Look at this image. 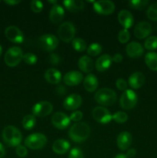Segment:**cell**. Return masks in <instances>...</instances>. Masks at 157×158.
Segmentation results:
<instances>
[{
  "label": "cell",
  "mask_w": 157,
  "mask_h": 158,
  "mask_svg": "<svg viewBox=\"0 0 157 158\" xmlns=\"http://www.w3.org/2000/svg\"><path fill=\"white\" fill-rule=\"evenodd\" d=\"M91 130L89 125L83 122H78L71 127L69 131V136L75 143H82L89 138Z\"/></svg>",
  "instance_id": "1"
},
{
  "label": "cell",
  "mask_w": 157,
  "mask_h": 158,
  "mask_svg": "<svg viewBox=\"0 0 157 158\" xmlns=\"http://www.w3.org/2000/svg\"><path fill=\"white\" fill-rule=\"evenodd\" d=\"M2 140L8 146L18 147L22 140V133L18 128L14 126H7L3 129L2 133Z\"/></svg>",
  "instance_id": "2"
},
{
  "label": "cell",
  "mask_w": 157,
  "mask_h": 158,
  "mask_svg": "<svg viewBox=\"0 0 157 158\" xmlns=\"http://www.w3.org/2000/svg\"><path fill=\"white\" fill-rule=\"evenodd\" d=\"M95 100L103 106H112L115 103L117 99L115 91L109 88H102L95 94Z\"/></svg>",
  "instance_id": "3"
},
{
  "label": "cell",
  "mask_w": 157,
  "mask_h": 158,
  "mask_svg": "<svg viewBox=\"0 0 157 158\" xmlns=\"http://www.w3.org/2000/svg\"><path fill=\"white\" fill-rule=\"evenodd\" d=\"M24 143L31 150H40L47 143V137L41 133H34L25 139Z\"/></svg>",
  "instance_id": "4"
},
{
  "label": "cell",
  "mask_w": 157,
  "mask_h": 158,
  "mask_svg": "<svg viewBox=\"0 0 157 158\" xmlns=\"http://www.w3.org/2000/svg\"><path fill=\"white\" fill-rule=\"evenodd\" d=\"M23 59V52L20 47L12 46L6 51L4 60L6 64L9 67H15L20 63Z\"/></svg>",
  "instance_id": "5"
},
{
  "label": "cell",
  "mask_w": 157,
  "mask_h": 158,
  "mask_svg": "<svg viewBox=\"0 0 157 158\" xmlns=\"http://www.w3.org/2000/svg\"><path fill=\"white\" fill-rule=\"evenodd\" d=\"M58 36L65 43H70L74 40L75 35V28L70 22H65L58 26Z\"/></svg>",
  "instance_id": "6"
},
{
  "label": "cell",
  "mask_w": 157,
  "mask_h": 158,
  "mask_svg": "<svg viewBox=\"0 0 157 158\" xmlns=\"http://www.w3.org/2000/svg\"><path fill=\"white\" fill-rule=\"evenodd\" d=\"M38 46L43 50L52 52L58 46V39L52 34H45L41 35L38 40Z\"/></svg>",
  "instance_id": "7"
},
{
  "label": "cell",
  "mask_w": 157,
  "mask_h": 158,
  "mask_svg": "<svg viewBox=\"0 0 157 158\" xmlns=\"http://www.w3.org/2000/svg\"><path fill=\"white\" fill-rule=\"evenodd\" d=\"M138 96L132 89H127L123 93L120 97V106L124 110H131L136 105Z\"/></svg>",
  "instance_id": "8"
},
{
  "label": "cell",
  "mask_w": 157,
  "mask_h": 158,
  "mask_svg": "<svg viewBox=\"0 0 157 158\" xmlns=\"http://www.w3.org/2000/svg\"><path fill=\"white\" fill-rule=\"evenodd\" d=\"M93 9L98 14L108 15L113 13L115 6L113 2L109 0H100V1L94 2Z\"/></svg>",
  "instance_id": "9"
},
{
  "label": "cell",
  "mask_w": 157,
  "mask_h": 158,
  "mask_svg": "<svg viewBox=\"0 0 157 158\" xmlns=\"http://www.w3.org/2000/svg\"><path fill=\"white\" fill-rule=\"evenodd\" d=\"M92 117L95 121L102 124H107L112 120V115L104 106H99L94 108L92 112Z\"/></svg>",
  "instance_id": "10"
},
{
  "label": "cell",
  "mask_w": 157,
  "mask_h": 158,
  "mask_svg": "<svg viewBox=\"0 0 157 158\" xmlns=\"http://www.w3.org/2000/svg\"><path fill=\"white\" fill-rule=\"evenodd\" d=\"M53 110L52 103L48 101H40L35 103L32 110V115L35 117H45L49 115Z\"/></svg>",
  "instance_id": "11"
},
{
  "label": "cell",
  "mask_w": 157,
  "mask_h": 158,
  "mask_svg": "<svg viewBox=\"0 0 157 158\" xmlns=\"http://www.w3.org/2000/svg\"><path fill=\"white\" fill-rule=\"evenodd\" d=\"M5 35L12 43L21 44L24 41V35L22 32L15 26H8L5 30Z\"/></svg>",
  "instance_id": "12"
},
{
  "label": "cell",
  "mask_w": 157,
  "mask_h": 158,
  "mask_svg": "<svg viewBox=\"0 0 157 158\" xmlns=\"http://www.w3.org/2000/svg\"><path fill=\"white\" fill-rule=\"evenodd\" d=\"M52 123L55 127L59 130H65L69 126L71 120L66 114L62 112H56L52 115Z\"/></svg>",
  "instance_id": "13"
},
{
  "label": "cell",
  "mask_w": 157,
  "mask_h": 158,
  "mask_svg": "<svg viewBox=\"0 0 157 158\" xmlns=\"http://www.w3.org/2000/svg\"><path fill=\"white\" fill-rule=\"evenodd\" d=\"M83 103V99L78 94H70L63 102V107L67 110H76Z\"/></svg>",
  "instance_id": "14"
},
{
  "label": "cell",
  "mask_w": 157,
  "mask_h": 158,
  "mask_svg": "<svg viewBox=\"0 0 157 158\" xmlns=\"http://www.w3.org/2000/svg\"><path fill=\"white\" fill-rule=\"evenodd\" d=\"M152 32V26L148 22H140L134 29V35L137 39L143 40L149 36Z\"/></svg>",
  "instance_id": "15"
},
{
  "label": "cell",
  "mask_w": 157,
  "mask_h": 158,
  "mask_svg": "<svg viewBox=\"0 0 157 158\" xmlns=\"http://www.w3.org/2000/svg\"><path fill=\"white\" fill-rule=\"evenodd\" d=\"M83 80V75L78 71H69L63 77V82L67 86H72L79 84Z\"/></svg>",
  "instance_id": "16"
},
{
  "label": "cell",
  "mask_w": 157,
  "mask_h": 158,
  "mask_svg": "<svg viewBox=\"0 0 157 158\" xmlns=\"http://www.w3.org/2000/svg\"><path fill=\"white\" fill-rule=\"evenodd\" d=\"M118 20L120 25L126 29L132 27L134 23L133 15L129 11L126 9H123L119 12Z\"/></svg>",
  "instance_id": "17"
},
{
  "label": "cell",
  "mask_w": 157,
  "mask_h": 158,
  "mask_svg": "<svg viewBox=\"0 0 157 158\" xmlns=\"http://www.w3.org/2000/svg\"><path fill=\"white\" fill-rule=\"evenodd\" d=\"M126 52L131 58H139L143 54L144 49L138 42H131L126 46Z\"/></svg>",
  "instance_id": "18"
},
{
  "label": "cell",
  "mask_w": 157,
  "mask_h": 158,
  "mask_svg": "<svg viewBox=\"0 0 157 158\" xmlns=\"http://www.w3.org/2000/svg\"><path fill=\"white\" fill-rule=\"evenodd\" d=\"M65 10L60 5H53L49 12V19L54 24H58L64 18Z\"/></svg>",
  "instance_id": "19"
},
{
  "label": "cell",
  "mask_w": 157,
  "mask_h": 158,
  "mask_svg": "<svg viewBox=\"0 0 157 158\" xmlns=\"http://www.w3.org/2000/svg\"><path fill=\"white\" fill-rule=\"evenodd\" d=\"M117 146L121 151H126L130 147L132 142V137L130 133L123 131L117 137Z\"/></svg>",
  "instance_id": "20"
},
{
  "label": "cell",
  "mask_w": 157,
  "mask_h": 158,
  "mask_svg": "<svg viewBox=\"0 0 157 158\" xmlns=\"http://www.w3.org/2000/svg\"><path fill=\"white\" fill-rule=\"evenodd\" d=\"M112 63V59L111 56L109 54H103L97 59L95 64V69L99 72H104L110 67Z\"/></svg>",
  "instance_id": "21"
},
{
  "label": "cell",
  "mask_w": 157,
  "mask_h": 158,
  "mask_svg": "<svg viewBox=\"0 0 157 158\" xmlns=\"http://www.w3.org/2000/svg\"><path fill=\"white\" fill-rule=\"evenodd\" d=\"M145 76L141 72H135L129 77V84L132 89H137L141 88L145 83Z\"/></svg>",
  "instance_id": "22"
},
{
  "label": "cell",
  "mask_w": 157,
  "mask_h": 158,
  "mask_svg": "<svg viewBox=\"0 0 157 158\" xmlns=\"http://www.w3.org/2000/svg\"><path fill=\"white\" fill-rule=\"evenodd\" d=\"M52 151L57 154H64L70 148V143L65 139H58L52 143Z\"/></svg>",
  "instance_id": "23"
},
{
  "label": "cell",
  "mask_w": 157,
  "mask_h": 158,
  "mask_svg": "<svg viewBox=\"0 0 157 158\" xmlns=\"http://www.w3.org/2000/svg\"><path fill=\"white\" fill-rule=\"evenodd\" d=\"M45 79L51 84H58L62 80V73L58 69L50 68L45 73Z\"/></svg>",
  "instance_id": "24"
},
{
  "label": "cell",
  "mask_w": 157,
  "mask_h": 158,
  "mask_svg": "<svg viewBox=\"0 0 157 158\" xmlns=\"http://www.w3.org/2000/svg\"><path fill=\"white\" fill-rule=\"evenodd\" d=\"M83 86L85 89L88 92H94L96 90L99 86L98 79L93 74H88L83 80Z\"/></svg>",
  "instance_id": "25"
},
{
  "label": "cell",
  "mask_w": 157,
  "mask_h": 158,
  "mask_svg": "<svg viewBox=\"0 0 157 158\" xmlns=\"http://www.w3.org/2000/svg\"><path fill=\"white\" fill-rule=\"evenodd\" d=\"M78 66L80 70H82L83 72L89 73L92 72L94 68L93 61L88 56H83L78 60Z\"/></svg>",
  "instance_id": "26"
},
{
  "label": "cell",
  "mask_w": 157,
  "mask_h": 158,
  "mask_svg": "<svg viewBox=\"0 0 157 158\" xmlns=\"http://www.w3.org/2000/svg\"><path fill=\"white\" fill-rule=\"evenodd\" d=\"M63 5L68 11L74 13L83 10L85 7L84 2L82 0H65Z\"/></svg>",
  "instance_id": "27"
},
{
  "label": "cell",
  "mask_w": 157,
  "mask_h": 158,
  "mask_svg": "<svg viewBox=\"0 0 157 158\" xmlns=\"http://www.w3.org/2000/svg\"><path fill=\"white\" fill-rule=\"evenodd\" d=\"M145 63L146 66L153 71H157V53L149 52L145 56Z\"/></svg>",
  "instance_id": "28"
},
{
  "label": "cell",
  "mask_w": 157,
  "mask_h": 158,
  "mask_svg": "<svg viewBox=\"0 0 157 158\" xmlns=\"http://www.w3.org/2000/svg\"><path fill=\"white\" fill-rule=\"evenodd\" d=\"M22 127L26 131H30L36 124V119L34 115H26L22 119Z\"/></svg>",
  "instance_id": "29"
},
{
  "label": "cell",
  "mask_w": 157,
  "mask_h": 158,
  "mask_svg": "<svg viewBox=\"0 0 157 158\" xmlns=\"http://www.w3.org/2000/svg\"><path fill=\"white\" fill-rule=\"evenodd\" d=\"M72 46L76 52H84L86 49V43L81 38H74L72 41Z\"/></svg>",
  "instance_id": "30"
},
{
  "label": "cell",
  "mask_w": 157,
  "mask_h": 158,
  "mask_svg": "<svg viewBox=\"0 0 157 158\" xmlns=\"http://www.w3.org/2000/svg\"><path fill=\"white\" fill-rule=\"evenodd\" d=\"M103 46L98 43H93L88 47L87 52L91 56H96L102 52Z\"/></svg>",
  "instance_id": "31"
},
{
  "label": "cell",
  "mask_w": 157,
  "mask_h": 158,
  "mask_svg": "<svg viewBox=\"0 0 157 158\" xmlns=\"http://www.w3.org/2000/svg\"><path fill=\"white\" fill-rule=\"evenodd\" d=\"M129 7L134 9H143L149 4L148 0H131L128 2Z\"/></svg>",
  "instance_id": "32"
},
{
  "label": "cell",
  "mask_w": 157,
  "mask_h": 158,
  "mask_svg": "<svg viewBox=\"0 0 157 158\" xmlns=\"http://www.w3.org/2000/svg\"><path fill=\"white\" fill-rule=\"evenodd\" d=\"M144 46L148 50H155L157 49V36H149L146 40Z\"/></svg>",
  "instance_id": "33"
},
{
  "label": "cell",
  "mask_w": 157,
  "mask_h": 158,
  "mask_svg": "<svg viewBox=\"0 0 157 158\" xmlns=\"http://www.w3.org/2000/svg\"><path fill=\"white\" fill-rule=\"evenodd\" d=\"M112 120L118 123H123L128 120V114L124 111H118L112 115Z\"/></svg>",
  "instance_id": "34"
},
{
  "label": "cell",
  "mask_w": 157,
  "mask_h": 158,
  "mask_svg": "<svg viewBox=\"0 0 157 158\" xmlns=\"http://www.w3.org/2000/svg\"><path fill=\"white\" fill-rule=\"evenodd\" d=\"M146 15L149 19L152 21H157V2L153 3L149 6Z\"/></svg>",
  "instance_id": "35"
},
{
  "label": "cell",
  "mask_w": 157,
  "mask_h": 158,
  "mask_svg": "<svg viewBox=\"0 0 157 158\" xmlns=\"http://www.w3.org/2000/svg\"><path fill=\"white\" fill-rule=\"evenodd\" d=\"M23 60L26 64L29 65H34L37 63L38 61V58H37L36 55L32 52H28L23 55Z\"/></svg>",
  "instance_id": "36"
},
{
  "label": "cell",
  "mask_w": 157,
  "mask_h": 158,
  "mask_svg": "<svg viewBox=\"0 0 157 158\" xmlns=\"http://www.w3.org/2000/svg\"><path fill=\"white\" fill-rule=\"evenodd\" d=\"M130 39V33L128 29H123L119 31L118 34V40L121 43H126Z\"/></svg>",
  "instance_id": "37"
},
{
  "label": "cell",
  "mask_w": 157,
  "mask_h": 158,
  "mask_svg": "<svg viewBox=\"0 0 157 158\" xmlns=\"http://www.w3.org/2000/svg\"><path fill=\"white\" fill-rule=\"evenodd\" d=\"M30 7L32 12L35 13H39L43 9V3L38 0H32L30 3Z\"/></svg>",
  "instance_id": "38"
},
{
  "label": "cell",
  "mask_w": 157,
  "mask_h": 158,
  "mask_svg": "<svg viewBox=\"0 0 157 158\" xmlns=\"http://www.w3.org/2000/svg\"><path fill=\"white\" fill-rule=\"evenodd\" d=\"M69 158H84V154L80 148H74L69 152Z\"/></svg>",
  "instance_id": "39"
},
{
  "label": "cell",
  "mask_w": 157,
  "mask_h": 158,
  "mask_svg": "<svg viewBox=\"0 0 157 158\" xmlns=\"http://www.w3.org/2000/svg\"><path fill=\"white\" fill-rule=\"evenodd\" d=\"M15 152H16V154L19 157H26L28 154V150L26 147L20 144L18 147H16Z\"/></svg>",
  "instance_id": "40"
},
{
  "label": "cell",
  "mask_w": 157,
  "mask_h": 158,
  "mask_svg": "<svg viewBox=\"0 0 157 158\" xmlns=\"http://www.w3.org/2000/svg\"><path fill=\"white\" fill-rule=\"evenodd\" d=\"M115 86H116V87L118 88V89H119V90L125 91L127 89L128 83L124 79L119 78L118 80L115 81Z\"/></svg>",
  "instance_id": "41"
},
{
  "label": "cell",
  "mask_w": 157,
  "mask_h": 158,
  "mask_svg": "<svg viewBox=\"0 0 157 158\" xmlns=\"http://www.w3.org/2000/svg\"><path fill=\"white\" fill-rule=\"evenodd\" d=\"M83 114L82 111L75 110L74 112H72V114H71L69 118H70L71 120H72V121L74 122H79L80 120L83 119Z\"/></svg>",
  "instance_id": "42"
},
{
  "label": "cell",
  "mask_w": 157,
  "mask_h": 158,
  "mask_svg": "<svg viewBox=\"0 0 157 158\" xmlns=\"http://www.w3.org/2000/svg\"><path fill=\"white\" fill-rule=\"evenodd\" d=\"M49 62H50L51 64L52 65H58L61 63V58H60L59 56L56 53H52L49 56Z\"/></svg>",
  "instance_id": "43"
},
{
  "label": "cell",
  "mask_w": 157,
  "mask_h": 158,
  "mask_svg": "<svg viewBox=\"0 0 157 158\" xmlns=\"http://www.w3.org/2000/svg\"><path fill=\"white\" fill-rule=\"evenodd\" d=\"M112 62H115V63H121L122 60H123V56L122 54L120 53H115V55L113 56V57H112Z\"/></svg>",
  "instance_id": "44"
},
{
  "label": "cell",
  "mask_w": 157,
  "mask_h": 158,
  "mask_svg": "<svg viewBox=\"0 0 157 158\" xmlns=\"http://www.w3.org/2000/svg\"><path fill=\"white\" fill-rule=\"evenodd\" d=\"M135 154H136V151H135V149H134V148H130V149L128 150L127 154H126V155L129 158H131L135 157Z\"/></svg>",
  "instance_id": "45"
},
{
  "label": "cell",
  "mask_w": 157,
  "mask_h": 158,
  "mask_svg": "<svg viewBox=\"0 0 157 158\" xmlns=\"http://www.w3.org/2000/svg\"><path fill=\"white\" fill-rule=\"evenodd\" d=\"M4 2L9 5V6H15V5L21 3L22 1H20V0H6V1H4Z\"/></svg>",
  "instance_id": "46"
},
{
  "label": "cell",
  "mask_w": 157,
  "mask_h": 158,
  "mask_svg": "<svg viewBox=\"0 0 157 158\" xmlns=\"http://www.w3.org/2000/svg\"><path fill=\"white\" fill-rule=\"evenodd\" d=\"M6 155V149L2 143H0V158H2Z\"/></svg>",
  "instance_id": "47"
},
{
  "label": "cell",
  "mask_w": 157,
  "mask_h": 158,
  "mask_svg": "<svg viewBox=\"0 0 157 158\" xmlns=\"http://www.w3.org/2000/svg\"><path fill=\"white\" fill-rule=\"evenodd\" d=\"M56 91L57 93H58L59 94H63L65 93V91H66V89H65L64 86H62V85H59V86H57Z\"/></svg>",
  "instance_id": "48"
},
{
  "label": "cell",
  "mask_w": 157,
  "mask_h": 158,
  "mask_svg": "<svg viewBox=\"0 0 157 158\" xmlns=\"http://www.w3.org/2000/svg\"><path fill=\"white\" fill-rule=\"evenodd\" d=\"M114 158H129L127 157V156L126 155V154H118V155L115 156Z\"/></svg>",
  "instance_id": "49"
},
{
  "label": "cell",
  "mask_w": 157,
  "mask_h": 158,
  "mask_svg": "<svg viewBox=\"0 0 157 158\" xmlns=\"http://www.w3.org/2000/svg\"><path fill=\"white\" fill-rule=\"evenodd\" d=\"M49 2V3H52V4H54V5H56L57 4V1H48Z\"/></svg>",
  "instance_id": "50"
},
{
  "label": "cell",
  "mask_w": 157,
  "mask_h": 158,
  "mask_svg": "<svg viewBox=\"0 0 157 158\" xmlns=\"http://www.w3.org/2000/svg\"><path fill=\"white\" fill-rule=\"evenodd\" d=\"M2 53V47L1 45H0V56H1Z\"/></svg>",
  "instance_id": "51"
},
{
  "label": "cell",
  "mask_w": 157,
  "mask_h": 158,
  "mask_svg": "<svg viewBox=\"0 0 157 158\" xmlns=\"http://www.w3.org/2000/svg\"><path fill=\"white\" fill-rule=\"evenodd\" d=\"M0 2H1V1H0Z\"/></svg>",
  "instance_id": "52"
}]
</instances>
